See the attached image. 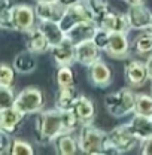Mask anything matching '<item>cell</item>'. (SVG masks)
I'll return each mask as SVG.
<instances>
[{
  "mask_svg": "<svg viewBox=\"0 0 152 155\" xmlns=\"http://www.w3.org/2000/svg\"><path fill=\"white\" fill-rule=\"evenodd\" d=\"M57 2L63 6V8H69V6H73L76 3H81L82 0H57Z\"/></svg>",
  "mask_w": 152,
  "mask_h": 155,
  "instance_id": "74e56055",
  "label": "cell"
},
{
  "mask_svg": "<svg viewBox=\"0 0 152 155\" xmlns=\"http://www.w3.org/2000/svg\"><path fill=\"white\" fill-rule=\"evenodd\" d=\"M61 119H63V130L67 133H73L79 128V125H82V122L72 109L61 110Z\"/></svg>",
  "mask_w": 152,
  "mask_h": 155,
  "instance_id": "f546056e",
  "label": "cell"
},
{
  "mask_svg": "<svg viewBox=\"0 0 152 155\" xmlns=\"http://www.w3.org/2000/svg\"><path fill=\"white\" fill-rule=\"evenodd\" d=\"M87 19H94L91 11L88 9V6L85 5V2L82 3H76L73 6H69V8H64L63 11V15L61 18L58 19V24L60 27L63 28V31H69L73 25H76L78 22L81 21H87Z\"/></svg>",
  "mask_w": 152,
  "mask_h": 155,
  "instance_id": "8992f818",
  "label": "cell"
},
{
  "mask_svg": "<svg viewBox=\"0 0 152 155\" xmlns=\"http://www.w3.org/2000/svg\"><path fill=\"white\" fill-rule=\"evenodd\" d=\"M25 48L27 51L33 52V54H42L51 49V45L48 42V39L45 38V35L38 28V25L27 31V40H25Z\"/></svg>",
  "mask_w": 152,
  "mask_h": 155,
  "instance_id": "ac0fdd59",
  "label": "cell"
},
{
  "mask_svg": "<svg viewBox=\"0 0 152 155\" xmlns=\"http://www.w3.org/2000/svg\"><path fill=\"white\" fill-rule=\"evenodd\" d=\"M64 8L58 2H36L35 12L39 21H58Z\"/></svg>",
  "mask_w": 152,
  "mask_h": 155,
  "instance_id": "2e32d148",
  "label": "cell"
},
{
  "mask_svg": "<svg viewBox=\"0 0 152 155\" xmlns=\"http://www.w3.org/2000/svg\"><path fill=\"white\" fill-rule=\"evenodd\" d=\"M146 63V70H148V76H149V79L152 81V54L149 55V58L145 61Z\"/></svg>",
  "mask_w": 152,
  "mask_h": 155,
  "instance_id": "f35d334b",
  "label": "cell"
},
{
  "mask_svg": "<svg viewBox=\"0 0 152 155\" xmlns=\"http://www.w3.org/2000/svg\"><path fill=\"white\" fill-rule=\"evenodd\" d=\"M97 28H98V25H97L95 19L81 21L76 25H73L69 31H66V38L76 45V43L84 42V40H91Z\"/></svg>",
  "mask_w": 152,
  "mask_h": 155,
  "instance_id": "4fadbf2b",
  "label": "cell"
},
{
  "mask_svg": "<svg viewBox=\"0 0 152 155\" xmlns=\"http://www.w3.org/2000/svg\"><path fill=\"white\" fill-rule=\"evenodd\" d=\"M45 98L43 93L36 88V87H27L21 90L15 96V103L14 107L18 109L21 114L28 115V114H39L43 107Z\"/></svg>",
  "mask_w": 152,
  "mask_h": 155,
  "instance_id": "277c9868",
  "label": "cell"
},
{
  "mask_svg": "<svg viewBox=\"0 0 152 155\" xmlns=\"http://www.w3.org/2000/svg\"><path fill=\"white\" fill-rule=\"evenodd\" d=\"M125 17L128 21V25L131 30H149L152 24V11L145 6V3L142 5H131L128 6V11L125 12Z\"/></svg>",
  "mask_w": 152,
  "mask_h": 155,
  "instance_id": "ba28073f",
  "label": "cell"
},
{
  "mask_svg": "<svg viewBox=\"0 0 152 155\" xmlns=\"http://www.w3.org/2000/svg\"><path fill=\"white\" fill-rule=\"evenodd\" d=\"M38 28L45 35V38L48 39L51 46L57 45L63 39H66V33L60 27L58 21H39Z\"/></svg>",
  "mask_w": 152,
  "mask_h": 155,
  "instance_id": "603a6c76",
  "label": "cell"
},
{
  "mask_svg": "<svg viewBox=\"0 0 152 155\" xmlns=\"http://www.w3.org/2000/svg\"><path fill=\"white\" fill-rule=\"evenodd\" d=\"M88 81L95 88H106L114 81L112 69L101 58H98L97 61L88 66Z\"/></svg>",
  "mask_w": 152,
  "mask_h": 155,
  "instance_id": "9c48e42d",
  "label": "cell"
},
{
  "mask_svg": "<svg viewBox=\"0 0 152 155\" xmlns=\"http://www.w3.org/2000/svg\"><path fill=\"white\" fill-rule=\"evenodd\" d=\"M35 131H36V140L40 145H46L54 142V139L60 133H63V119H61V110H43L39 112L36 122H35Z\"/></svg>",
  "mask_w": 152,
  "mask_h": 155,
  "instance_id": "6da1fadb",
  "label": "cell"
},
{
  "mask_svg": "<svg viewBox=\"0 0 152 155\" xmlns=\"http://www.w3.org/2000/svg\"><path fill=\"white\" fill-rule=\"evenodd\" d=\"M128 6H131V5H142V3H145V0H124Z\"/></svg>",
  "mask_w": 152,
  "mask_h": 155,
  "instance_id": "ab89813d",
  "label": "cell"
},
{
  "mask_svg": "<svg viewBox=\"0 0 152 155\" xmlns=\"http://www.w3.org/2000/svg\"><path fill=\"white\" fill-rule=\"evenodd\" d=\"M36 2H57V0H36Z\"/></svg>",
  "mask_w": 152,
  "mask_h": 155,
  "instance_id": "60d3db41",
  "label": "cell"
},
{
  "mask_svg": "<svg viewBox=\"0 0 152 155\" xmlns=\"http://www.w3.org/2000/svg\"><path fill=\"white\" fill-rule=\"evenodd\" d=\"M24 114H21L18 109H15L14 106L5 110H0V128L8 131L9 134L17 131L18 127L21 125L22 119H24Z\"/></svg>",
  "mask_w": 152,
  "mask_h": 155,
  "instance_id": "d6986e66",
  "label": "cell"
},
{
  "mask_svg": "<svg viewBox=\"0 0 152 155\" xmlns=\"http://www.w3.org/2000/svg\"><path fill=\"white\" fill-rule=\"evenodd\" d=\"M85 5L91 11L95 22L101 17H104L107 12H111V6H109L107 0H85Z\"/></svg>",
  "mask_w": 152,
  "mask_h": 155,
  "instance_id": "f1b7e54d",
  "label": "cell"
},
{
  "mask_svg": "<svg viewBox=\"0 0 152 155\" xmlns=\"http://www.w3.org/2000/svg\"><path fill=\"white\" fill-rule=\"evenodd\" d=\"M93 42H94L101 51H104V48L107 46V42H109V31H106L104 28L98 27V28L95 30L94 36H93Z\"/></svg>",
  "mask_w": 152,
  "mask_h": 155,
  "instance_id": "836d02e7",
  "label": "cell"
},
{
  "mask_svg": "<svg viewBox=\"0 0 152 155\" xmlns=\"http://www.w3.org/2000/svg\"><path fill=\"white\" fill-rule=\"evenodd\" d=\"M76 97H78V91H76L75 85L58 88L57 96H55V107L60 109V110L72 109V106H73V103H75Z\"/></svg>",
  "mask_w": 152,
  "mask_h": 155,
  "instance_id": "cb8c5ba5",
  "label": "cell"
},
{
  "mask_svg": "<svg viewBox=\"0 0 152 155\" xmlns=\"http://www.w3.org/2000/svg\"><path fill=\"white\" fill-rule=\"evenodd\" d=\"M15 69L6 63H0V85L14 87L15 84Z\"/></svg>",
  "mask_w": 152,
  "mask_h": 155,
  "instance_id": "1f68e13d",
  "label": "cell"
},
{
  "mask_svg": "<svg viewBox=\"0 0 152 155\" xmlns=\"http://www.w3.org/2000/svg\"><path fill=\"white\" fill-rule=\"evenodd\" d=\"M101 154H111V155H116V154H121L116 148H115L114 145L111 143V142H107L106 140V143H104V146H103V151H101Z\"/></svg>",
  "mask_w": 152,
  "mask_h": 155,
  "instance_id": "8d00e7d4",
  "label": "cell"
},
{
  "mask_svg": "<svg viewBox=\"0 0 152 155\" xmlns=\"http://www.w3.org/2000/svg\"><path fill=\"white\" fill-rule=\"evenodd\" d=\"M97 25L104 28L106 31L109 33H114V31H121V33H128L130 31V25H128V21L125 14H116V12H107L104 17L97 21Z\"/></svg>",
  "mask_w": 152,
  "mask_h": 155,
  "instance_id": "5bb4252c",
  "label": "cell"
},
{
  "mask_svg": "<svg viewBox=\"0 0 152 155\" xmlns=\"http://www.w3.org/2000/svg\"><path fill=\"white\" fill-rule=\"evenodd\" d=\"M133 49L139 55H151L152 54V31L145 30V33L139 35L133 42Z\"/></svg>",
  "mask_w": 152,
  "mask_h": 155,
  "instance_id": "d4e9b609",
  "label": "cell"
},
{
  "mask_svg": "<svg viewBox=\"0 0 152 155\" xmlns=\"http://www.w3.org/2000/svg\"><path fill=\"white\" fill-rule=\"evenodd\" d=\"M38 61L33 52L30 51H24L15 55L14 61H12V67L15 69V72L19 75H30L36 70Z\"/></svg>",
  "mask_w": 152,
  "mask_h": 155,
  "instance_id": "44dd1931",
  "label": "cell"
},
{
  "mask_svg": "<svg viewBox=\"0 0 152 155\" xmlns=\"http://www.w3.org/2000/svg\"><path fill=\"white\" fill-rule=\"evenodd\" d=\"M9 154L11 155H33L35 149L28 142L24 140H12L11 142V148H9Z\"/></svg>",
  "mask_w": 152,
  "mask_h": 155,
  "instance_id": "d6a6232c",
  "label": "cell"
},
{
  "mask_svg": "<svg viewBox=\"0 0 152 155\" xmlns=\"http://www.w3.org/2000/svg\"><path fill=\"white\" fill-rule=\"evenodd\" d=\"M75 70L72 69V64H64V66H58L57 73H55V82H57L58 88L63 87H72L75 85Z\"/></svg>",
  "mask_w": 152,
  "mask_h": 155,
  "instance_id": "484cf974",
  "label": "cell"
},
{
  "mask_svg": "<svg viewBox=\"0 0 152 155\" xmlns=\"http://www.w3.org/2000/svg\"><path fill=\"white\" fill-rule=\"evenodd\" d=\"M104 52L112 58L122 60L127 58L130 54V40L127 38V33L114 31L109 33V42L107 46L104 48Z\"/></svg>",
  "mask_w": 152,
  "mask_h": 155,
  "instance_id": "8fae6325",
  "label": "cell"
},
{
  "mask_svg": "<svg viewBox=\"0 0 152 155\" xmlns=\"http://www.w3.org/2000/svg\"><path fill=\"white\" fill-rule=\"evenodd\" d=\"M151 96H152V84H151Z\"/></svg>",
  "mask_w": 152,
  "mask_h": 155,
  "instance_id": "b9f144b4",
  "label": "cell"
},
{
  "mask_svg": "<svg viewBox=\"0 0 152 155\" xmlns=\"http://www.w3.org/2000/svg\"><path fill=\"white\" fill-rule=\"evenodd\" d=\"M124 76L130 87L137 88L143 87L146 81L149 79L148 70H146V63L139 61V60H130L124 66Z\"/></svg>",
  "mask_w": 152,
  "mask_h": 155,
  "instance_id": "30bf717a",
  "label": "cell"
},
{
  "mask_svg": "<svg viewBox=\"0 0 152 155\" xmlns=\"http://www.w3.org/2000/svg\"><path fill=\"white\" fill-rule=\"evenodd\" d=\"M107 142H111L121 154H124V152H128V151L134 149L139 145L140 140L133 134L128 124H122V125H118V127L112 128L107 133Z\"/></svg>",
  "mask_w": 152,
  "mask_h": 155,
  "instance_id": "5b68a950",
  "label": "cell"
},
{
  "mask_svg": "<svg viewBox=\"0 0 152 155\" xmlns=\"http://www.w3.org/2000/svg\"><path fill=\"white\" fill-rule=\"evenodd\" d=\"M15 3L12 0H0V28H12V12Z\"/></svg>",
  "mask_w": 152,
  "mask_h": 155,
  "instance_id": "83f0119b",
  "label": "cell"
},
{
  "mask_svg": "<svg viewBox=\"0 0 152 155\" xmlns=\"http://www.w3.org/2000/svg\"><path fill=\"white\" fill-rule=\"evenodd\" d=\"M49 52H51L54 61L57 63L58 66L72 64L75 61V43L66 38L63 39L60 43L51 46Z\"/></svg>",
  "mask_w": 152,
  "mask_h": 155,
  "instance_id": "9a60e30c",
  "label": "cell"
},
{
  "mask_svg": "<svg viewBox=\"0 0 152 155\" xmlns=\"http://www.w3.org/2000/svg\"><path fill=\"white\" fill-rule=\"evenodd\" d=\"M130 130L133 131V134L142 142L148 137H152V116L145 115H136L131 118V121L128 122Z\"/></svg>",
  "mask_w": 152,
  "mask_h": 155,
  "instance_id": "ffe728a7",
  "label": "cell"
},
{
  "mask_svg": "<svg viewBox=\"0 0 152 155\" xmlns=\"http://www.w3.org/2000/svg\"><path fill=\"white\" fill-rule=\"evenodd\" d=\"M15 103V93L12 87L0 85V110L12 107Z\"/></svg>",
  "mask_w": 152,
  "mask_h": 155,
  "instance_id": "4dcf8cb0",
  "label": "cell"
},
{
  "mask_svg": "<svg viewBox=\"0 0 152 155\" xmlns=\"http://www.w3.org/2000/svg\"><path fill=\"white\" fill-rule=\"evenodd\" d=\"M107 140V133L93 125V122H87L81 125V131L78 136L79 151L88 155L101 154L103 146Z\"/></svg>",
  "mask_w": 152,
  "mask_h": 155,
  "instance_id": "7a4b0ae2",
  "label": "cell"
},
{
  "mask_svg": "<svg viewBox=\"0 0 152 155\" xmlns=\"http://www.w3.org/2000/svg\"><path fill=\"white\" fill-rule=\"evenodd\" d=\"M133 114L152 116V96H149V94H136Z\"/></svg>",
  "mask_w": 152,
  "mask_h": 155,
  "instance_id": "4316f807",
  "label": "cell"
},
{
  "mask_svg": "<svg viewBox=\"0 0 152 155\" xmlns=\"http://www.w3.org/2000/svg\"><path fill=\"white\" fill-rule=\"evenodd\" d=\"M11 142H12V140H11V137H9V133L0 128V155L9 152Z\"/></svg>",
  "mask_w": 152,
  "mask_h": 155,
  "instance_id": "e575fe53",
  "label": "cell"
},
{
  "mask_svg": "<svg viewBox=\"0 0 152 155\" xmlns=\"http://www.w3.org/2000/svg\"><path fill=\"white\" fill-rule=\"evenodd\" d=\"M142 154L152 155V137H148V139L142 140Z\"/></svg>",
  "mask_w": 152,
  "mask_h": 155,
  "instance_id": "d590c367",
  "label": "cell"
},
{
  "mask_svg": "<svg viewBox=\"0 0 152 155\" xmlns=\"http://www.w3.org/2000/svg\"><path fill=\"white\" fill-rule=\"evenodd\" d=\"M72 110L76 114V116L79 118V121L82 124L93 122L95 116V104L87 96H78L73 106H72Z\"/></svg>",
  "mask_w": 152,
  "mask_h": 155,
  "instance_id": "e0dca14e",
  "label": "cell"
},
{
  "mask_svg": "<svg viewBox=\"0 0 152 155\" xmlns=\"http://www.w3.org/2000/svg\"><path fill=\"white\" fill-rule=\"evenodd\" d=\"M54 146H55V151L60 155H75L79 151V146H78V139L72 133H67V131H63L54 139Z\"/></svg>",
  "mask_w": 152,
  "mask_h": 155,
  "instance_id": "7402d4cb",
  "label": "cell"
},
{
  "mask_svg": "<svg viewBox=\"0 0 152 155\" xmlns=\"http://www.w3.org/2000/svg\"><path fill=\"white\" fill-rule=\"evenodd\" d=\"M36 19L38 17H36L35 8L24 5V3L14 6V12H12V28L14 30L27 33L36 27Z\"/></svg>",
  "mask_w": 152,
  "mask_h": 155,
  "instance_id": "52a82bcc",
  "label": "cell"
},
{
  "mask_svg": "<svg viewBox=\"0 0 152 155\" xmlns=\"http://www.w3.org/2000/svg\"><path fill=\"white\" fill-rule=\"evenodd\" d=\"M134 98L136 94L130 88H121L116 93H111L104 97L106 110L115 118H122L128 114H133Z\"/></svg>",
  "mask_w": 152,
  "mask_h": 155,
  "instance_id": "3957f363",
  "label": "cell"
},
{
  "mask_svg": "<svg viewBox=\"0 0 152 155\" xmlns=\"http://www.w3.org/2000/svg\"><path fill=\"white\" fill-rule=\"evenodd\" d=\"M101 49L91 40H84L75 45V61L88 67L90 64H93L100 58Z\"/></svg>",
  "mask_w": 152,
  "mask_h": 155,
  "instance_id": "7c38bea8",
  "label": "cell"
}]
</instances>
